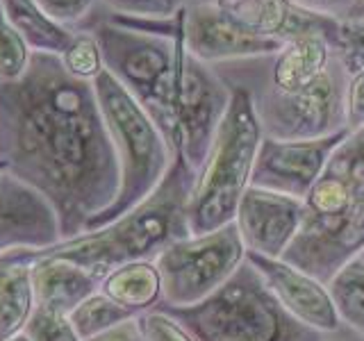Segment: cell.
<instances>
[{"mask_svg": "<svg viewBox=\"0 0 364 341\" xmlns=\"http://www.w3.org/2000/svg\"><path fill=\"white\" fill-rule=\"evenodd\" d=\"M0 175L37 191L62 239L87 232L119 196V159L94 82L57 55L34 53L28 73L0 82Z\"/></svg>", "mask_w": 364, "mask_h": 341, "instance_id": "1", "label": "cell"}, {"mask_svg": "<svg viewBox=\"0 0 364 341\" xmlns=\"http://www.w3.org/2000/svg\"><path fill=\"white\" fill-rule=\"evenodd\" d=\"M196 173L182 157H176L173 166L155 189L151 198L117 221L85 232L73 239H62L48 248H21L11 250L16 257H64L87 269L96 278H102L130 261L155 259L164 248L189 237L187 200Z\"/></svg>", "mask_w": 364, "mask_h": 341, "instance_id": "2", "label": "cell"}, {"mask_svg": "<svg viewBox=\"0 0 364 341\" xmlns=\"http://www.w3.org/2000/svg\"><path fill=\"white\" fill-rule=\"evenodd\" d=\"M96 34L105 71L151 114L178 157V100L185 66L182 39L151 34L100 18Z\"/></svg>", "mask_w": 364, "mask_h": 341, "instance_id": "3", "label": "cell"}, {"mask_svg": "<svg viewBox=\"0 0 364 341\" xmlns=\"http://www.w3.org/2000/svg\"><path fill=\"white\" fill-rule=\"evenodd\" d=\"M259 144L262 130L253 100L244 89H232L230 107L187 200L189 237H205L235 223L239 205L250 187Z\"/></svg>", "mask_w": 364, "mask_h": 341, "instance_id": "4", "label": "cell"}, {"mask_svg": "<svg viewBox=\"0 0 364 341\" xmlns=\"http://www.w3.org/2000/svg\"><path fill=\"white\" fill-rule=\"evenodd\" d=\"M94 89L117 151L121 182L117 200L87 227V232L105 227L151 198L176 162V153L171 151L162 130L119 80L102 71L94 80Z\"/></svg>", "mask_w": 364, "mask_h": 341, "instance_id": "5", "label": "cell"}, {"mask_svg": "<svg viewBox=\"0 0 364 341\" xmlns=\"http://www.w3.org/2000/svg\"><path fill=\"white\" fill-rule=\"evenodd\" d=\"M159 310L176 316L196 341H323L326 337L296 321L248 259L200 305Z\"/></svg>", "mask_w": 364, "mask_h": 341, "instance_id": "6", "label": "cell"}, {"mask_svg": "<svg viewBox=\"0 0 364 341\" xmlns=\"http://www.w3.org/2000/svg\"><path fill=\"white\" fill-rule=\"evenodd\" d=\"M348 73L337 57L321 77L296 94H278L271 89H244L253 100L262 136L278 141L326 139L346 130Z\"/></svg>", "mask_w": 364, "mask_h": 341, "instance_id": "7", "label": "cell"}, {"mask_svg": "<svg viewBox=\"0 0 364 341\" xmlns=\"http://www.w3.org/2000/svg\"><path fill=\"white\" fill-rule=\"evenodd\" d=\"M244 259L246 248L235 223L171 244L153 259L162 278V303L157 307L185 310L200 305L235 276Z\"/></svg>", "mask_w": 364, "mask_h": 341, "instance_id": "8", "label": "cell"}, {"mask_svg": "<svg viewBox=\"0 0 364 341\" xmlns=\"http://www.w3.org/2000/svg\"><path fill=\"white\" fill-rule=\"evenodd\" d=\"M230 98L232 89L219 73L185 50L178 100V157L185 159L193 173H198L208 159Z\"/></svg>", "mask_w": 364, "mask_h": 341, "instance_id": "9", "label": "cell"}, {"mask_svg": "<svg viewBox=\"0 0 364 341\" xmlns=\"http://www.w3.org/2000/svg\"><path fill=\"white\" fill-rule=\"evenodd\" d=\"M182 45L198 62L219 66L248 57L271 55L284 43L248 32L212 0H191L182 9Z\"/></svg>", "mask_w": 364, "mask_h": 341, "instance_id": "10", "label": "cell"}, {"mask_svg": "<svg viewBox=\"0 0 364 341\" xmlns=\"http://www.w3.org/2000/svg\"><path fill=\"white\" fill-rule=\"evenodd\" d=\"M348 132L312 141H278L262 136L250 187L305 200Z\"/></svg>", "mask_w": 364, "mask_h": 341, "instance_id": "11", "label": "cell"}, {"mask_svg": "<svg viewBox=\"0 0 364 341\" xmlns=\"http://www.w3.org/2000/svg\"><path fill=\"white\" fill-rule=\"evenodd\" d=\"M305 219V200L248 187L235 225L246 253L282 259Z\"/></svg>", "mask_w": 364, "mask_h": 341, "instance_id": "12", "label": "cell"}, {"mask_svg": "<svg viewBox=\"0 0 364 341\" xmlns=\"http://www.w3.org/2000/svg\"><path fill=\"white\" fill-rule=\"evenodd\" d=\"M246 259L253 264L269 291L276 296L278 303L296 321L321 335H333L344 328L328 284L287 264L284 259H271L255 253H246Z\"/></svg>", "mask_w": 364, "mask_h": 341, "instance_id": "13", "label": "cell"}, {"mask_svg": "<svg viewBox=\"0 0 364 341\" xmlns=\"http://www.w3.org/2000/svg\"><path fill=\"white\" fill-rule=\"evenodd\" d=\"M62 242L57 214L37 191L0 175V255Z\"/></svg>", "mask_w": 364, "mask_h": 341, "instance_id": "14", "label": "cell"}, {"mask_svg": "<svg viewBox=\"0 0 364 341\" xmlns=\"http://www.w3.org/2000/svg\"><path fill=\"white\" fill-rule=\"evenodd\" d=\"M221 5L239 26L278 43H289L310 34H326L328 41L337 28V18L314 14L294 0H223Z\"/></svg>", "mask_w": 364, "mask_h": 341, "instance_id": "15", "label": "cell"}, {"mask_svg": "<svg viewBox=\"0 0 364 341\" xmlns=\"http://www.w3.org/2000/svg\"><path fill=\"white\" fill-rule=\"evenodd\" d=\"M5 255L32 264L37 305L71 314L85 298L100 291V278L64 257H16L11 253Z\"/></svg>", "mask_w": 364, "mask_h": 341, "instance_id": "16", "label": "cell"}, {"mask_svg": "<svg viewBox=\"0 0 364 341\" xmlns=\"http://www.w3.org/2000/svg\"><path fill=\"white\" fill-rule=\"evenodd\" d=\"M37 310L32 264L0 255V341L21 335Z\"/></svg>", "mask_w": 364, "mask_h": 341, "instance_id": "17", "label": "cell"}, {"mask_svg": "<svg viewBox=\"0 0 364 341\" xmlns=\"http://www.w3.org/2000/svg\"><path fill=\"white\" fill-rule=\"evenodd\" d=\"M100 291L139 316L162 303V278L155 261H130L107 273L100 282Z\"/></svg>", "mask_w": 364, "mask_h": 341, "instance_id": "18", "label": "cell"}, {"mask_svg": "<svg viewBox=\"0 0 364 341\" xmlns=\"http://www.w3.org/2000/svg\"><path fill=\"white\" fill-rule=\"evenodd\" d=\"M0 9L14 26L32 53H46L62 57L73 43L75 32L55 23L34 0H0Z\"/></svg>", "mask_w": 364, "mask_h": 341, "instance_id": "19", "label": "cell"}, {"mask_svg": "<svg viewBox=\"0 0 364 341\" xmlns=\"http://www.w3.org/2000/svg\"><path fill=\"white\" fill-rule=\"evenodd\" d=\"M341 325L364 339V261L353 259L328 282Z\"/></svg>", "mask_w": 364, "mask_h": 341, "instance_id": "20", "label": "cell"}, {"mask_svg": "<svg viewBox=\"0 0 364 341\" xmlns=\"http://www.w3.org/2000/svg\"><path fill=\"white\" fill-rule=\"evenodd\" d=\"M134 316L136 314L125 310V307H121L119 303H114L109 296H105L102 291L91 293L89 298H85L71 314H68L77 337L82 341L107 332V330L130 321Z\"/></svg>", "mask_w": 364, "mask_h": 341, "instance_id": "21", "label": "cell"}, {"mask_svg": "<svg viewBox=\"0 0 364 341\" xmlns=\"http://www.w3.org/2000/svg\"><path fill=\"white\" fill-rule=\"evenodd\" d=\"M34 3L55 23L73 32L91 30L107 14L102 0H34Z\"/></svg>", "mask_w": 364, "mask_h": 341, "instance_id": "22", "label": "cell"}, {"mask_svg": "<svg viewBox=\"0 0 364 341\" xmlns=\"http://www.w3.org/2000/svg\"><path fill=\"white\" fill-rule=\"evenodd\" d=\"M32 50L0 9V82H16L28 73Z\"/></svg>", "mask_w": 364, "mask_h": 341, "instance_id": "23", "label": "cell"}, {"mask_svg": "<svg viewBox=\"0 0 364 341\" xmlns=\"http://www.w3.org/2000/svg\"><path fill=\"white\" fill-rule=\"evenodd\" d=\"M60 60L66 66L68 73L80 80H87V82H94V80L105 71V62H102L98 39L91 30L75 32L73 43L68 45Z\"/></svg>", "mask_w": 364, "mask_h": 341, "instance_id": "24", "label": "cell"}, {"mask_svg": "<svg viewBox=\"0 0 364 341\" xmlns=\"http://www.w3.org/2000/svg\"><path fill=\"white\" fill-rule=\"evenodd\" d=\"M330 45H333L335 57L346 68L348 75L364 71V21H337Z\"/></svg>", "mask_w": 364, "mask_h": 341, "instance_id": "25", "label": "cell"}, {"mask_svg": "<svg viewBox=\"0 0 364 341\" xmlns=\"http://www.w3.org/2000/svg\"><path fill=\"white\" fill-rule=\"evenodd\" d=\"M23 332L30 337V341H82L66 312L43 305H37Z\"/></svg>", "mask_w": 364, "mask_h": 341, "instance_id": "26", "label": "cell"}, {"mask_svg": "<svg viewBox=\"0 0 364 341\" xmlns=\"http://www.w3.org/2000/svg\"><path fill=\"white\" fill-rule=\"evenodd\" d=\"M191 0H102V5L114 16L132 18H173Z\"/></svg>", "mask_w": 364, "mask_h": 341, "instance_id": "27", "label": "cell"}, {"mask_svg": "<svg viewBox=\"0 0 364 341\" xmlns=\"http://www.w3.org/2000/svg\"><path fill=\"white\" fill-rule=\"evenodd\" d=\"M136 321H139V328L146 341H196L176 316L159 310V307L139 314Z\"/></svg>", "mask_w": 364, "mask_h": 341, "instance_id": "28", "label": "cell"}, {"mask_svg": "<svg viewBox=\"0 0 364 341\" xmlns=\"http://www.w3.org/2000/svg\"><path fill=\"white\" fill-rule=\"evenodd\" d=\"M364 128V71L348 77L346 89V130Z\"/></svg>", "mask_w": 364, "mask_h": 341, "instance_id": "29", "label": "cell"}, {"mask_svg": "<svg viewBox=\"0 0 364 341\" xmlns=\"http://www.w3.org/2000/svg\"><path fill=\"white\" fill-rule=\"evenodd\" d=\"M294 3L299 7H303V9L314 11V14L341 21V18H346L353 0H294Z\"/></svg>", "mask_w": 364, "mask_h": 341, "instance_id": "30", "label": "cell"}, {"mask_svg": "<svg viewBox=\"0 0 364 341\" xmlns=\"http://www.w3.org/2000/svg\"><path fill=\"white\" fill-rule=\"evenodd\" d=\"M87 341H146V339H144V332L139 328V321H136V316H134V318H130V321L112 328L98 337H91Z\"/></svg>", "mask_w": 364, "mask_h": 341, "instance_id": "31", "label": "cell"}, {"mask_svg": "<svg viewBox=\"0 0 364 341\" xmlns=\"http://www.w3.org/2000/svg\"><path fill=\"white\" fill-rule=\"evenodd\" d=\"M323 341H364V339L358 337L355 332H350L348 328H341V330H337V332H333V335H326Z\"/></svg>", "mask_w": 364, "mask_h": 341, "instance_id": "32", "label": "cell"}, {"mask_svg": "<svg viewBox=\"0 0 364 341\" xmlns=\"http://www.w3.org/2000/svg\"><path fill=\"white\" fill-rule=\"evenodd\" d=\"M346 18H350V21H364V0H353V5L348 9Z\"/></svg>", "mask_w": 364, "mask_h": 341, "instance_id": "33", "label": "cell"}, {"mask_svg": "<svg viewBox=\"0 0 364 341\" xmlns=\"http://www.w3.org/2000/svg\"><path fill=\"white\" fill-rule=\"evenodd\" d=\"M7 341H30V337H28L26 332H21V335H16V337H11V339H7Z\"/></svg>", "mask_w": 364, "mask_h": 341, "instance_id": "34", "label": "cell"}, {"mask_svg": "<svg viewBox=\"0 0 364 341\" xmlns=\"http://www.w3.org/2000/svg\"><path fill=\"white\" fill-rule=\"evenodd\" d=\"M358 259H362V261H364V250H362V253H360V257H358Z\"/></svg>", "mask_w": 364, "mask_h": 341, "instance_id": "35", "label": "cell"}, {"mask_svg": "<svg viewBox=\"0 0 364 341\" xmlns=\"http://www.w3.org/2000/svg\"><path fill=\"white\" fill-rule=\"evenodd\" d=\"M212 3H223V0H212Z\"/></svg>", "mask_w": 364, "mask_h": 341, "instance_id": "36", "label": "cell"}]
</instances>
